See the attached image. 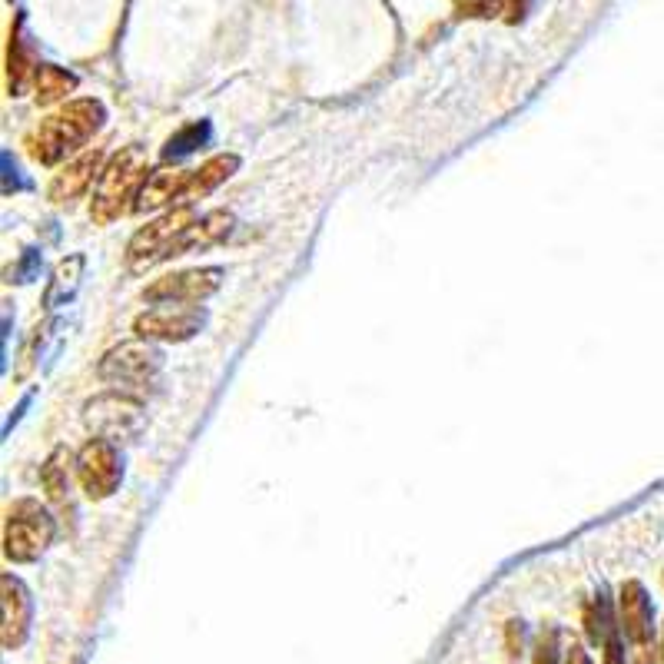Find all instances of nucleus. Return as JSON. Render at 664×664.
<instances>
[{"instance_id":"obj_7","label":"nucleus","mask_w":664,"mask_h":664,"mask_svg":"<svg viewBox=\"0 0 664 664\" xmlns=\"http://www.w3.org/2000/svg\"><path fill=\"white\" fill-rule=\"evenodd\" d=\"M83 422L97 439H133L143 425V409L137 399L123 396V392H103L83 406Z\"/></svg>"},{"instance_id":"obj_8","label":"nucleus","mask_w":664,"mask_h":664,"mask_svg":"<svg viewBox=\"0 0 664 664\" xmlns=\"http://www.w3.org/2000/svg\"><path fill=\"white\" fill-rule=\"evenodd\" d=\"M77 482L93 502H103L120 489L123 482V465L117 445L107 439H90L77 452Z\"/></svg>"},{"instance_id":"obj_12","label":"nucleus","mask_w":664,"mask_h":664,"mask_svg":"<svg viewBox=\"0 0 664 664\" xmlns=\"http://www.w3.org/2000/svg\"><path fill=\"white\" fill-rule=\"evenodd\" d=\"M193 186V170H183V166H163V170H153L147 176V183L140 186L137 200H133V213H153L170 206L173 200H183L190 196Z\"/></svg>"},{"instance_id":"obj_22","label":"nucleus","mask_w":664,"mask_h":664,"mask_svg":"<svg viewBox=\"0 0 664 664\" xmlns=\"http://www.w3.org/2000/svg\"><path fill=\"white\" fill-rule=\"evenodd\" d=\"M565 664H595L588 658V651L578 645V641H572V648L565 651Z\"/></svg>"},{"instance_id":"obj_1","label":"nucleus","mask_w":664,"mask_h":664,"mask_svg":"<svg viewBox=\"0 0 664 664\" xmlns=\"http://www.w3.org/2000/svg\"><path fill=\"white\" fill-rule=\"evenodd\" d=\"M103 117H107V113H103L100 100H93V97L70 100L67 107L50 113L47 120H40L37 127L30 130L27 153L44 166L67 160L83 143H90L97 137V130L103 127Z\"/></svg>"},{"instance_id":"obj_15","label":"nucleus","mask_w":664,"mask_h":664,"mask_svg":"<svg viewBox=\"0 0 664 664\" xmlns=\"http://www.w3.org/2000/svg\"><path fill=\"white\" fill-rule=\"evenodd\" d=\"M37 64L30 54V40L24 37V20H17V27L10 30V47H7V87L10 97H20L30 83L37 80Z\"/></svg>"},{"instance_id":"obj_5","label":"nucleus","mask_w":664,"mask_h":664,"mask_svg":"<svg viewBox=\"0 0 664 664\" xmlns=\"http://www.w3.org/2000/svg\"><path fill=\"white\" fill-rule=\"evenodd\" d=\"M163 356L157 346H150L147 339H133L113 346L107 356L100 359L97 376L113 386H147L160 372Z\"/></svg>"},{"instance_id":"obj_6","label":"nucleus","mask_w":664,"mask_h":664,"mask_svg":"<svg viewBox=\"0 0 664 664\" xmlns=\"http://www.w3.org/2000/svg\"><path fill=\"white\" fill-rule=\"evenodd\" d=\"M226 273L220 266H196V269H180V273L160 276L157 283L143 289L147 303H163V306H193L210 299L216 289L223 286Z\"/></svg>"},{"instance_id":"obj_14","label":"nucleus","mask_w":664,"mask_h":664,"mask_svg":"<svg viewBox=\"0 0 664 664\" xmlns=\"http://www.w3.org/2000/svg\"><path fill=\"white\" fill-rule=\"evenodd\" d=\"M233 213L230 210H210L186 226V230L176 236V243L170 249V259L186 256V253H200V249H210L216 243H223L226 236L233 233Z\"/></svg>"},{"instance_id":"obj_17","label":"nucleus","mask_w":664,"mask_h":664,"mask_svg":"<svg viewBox=\"0 0 664 664\" xmlns=\"http://www.w3.org/2000/svg\"><path fill=\"white\" fill-rule=\"evenodd\" d=\"M240 170V157L236 153H216L206 163H200V170H193V186H190V196H206L213 193L216 186L226 183L230 176Z\"/></svg>"},{"instance_id":"obj_9","label":"nucleus","mask_w":664,"mask_h":664,"mask_svg":"<svg viewBox=\"0 0 664 664\" xmlns=\"http://www.w3.org/2000/svg\"><path fill=\"white\" fill-rule=\"evenodd\" d=\"M203 329V316L186 306H157L133 319L137 339L147 342H186Z\"/></svg>"},{"instance_id":"obj_3","label":"nucleus","mask_w":664,"mask_h":664,"mask_svg":"<svg viewBox=\"0 0 664 664\" xmlns=\"http://www.w3.org/2000/svg\"><path fill=\"white\" fill-rule=\"evenodd\" d=\"M54 542V518L37 498H17L7 505L4 518V555L7 562H37Z\"/></svg>"},{"instance_id":"obj_4","label":"nucleus","mask_w":664,"mask_h":664,"mask_svg":"<svg viewBox=\"0 0 664 664\" xmlns=\"http://www.w3.org/2000/svg\"><path fill=\"white\" fill-rule=\"evenodd\" d=\"M193 220L196 216L190 206H176V210L157 216L153 223H147L143 230L133 233V240L127 243V266L133 269V273H143V269L170 259L176 236H180Z\"/></svg>"},{"instance_id":"obj_11","label":"nucleus","mask_w":664,"mask_h":664,"mask_svg":"<svg viewBox=\"0 0 664 664\" xmlns=\"http://www.w3.org/2000/svg\"><path fill=\"white\" fill-rule=\"evenodd\" d=\"M0 588H4V625H0V641H4L7 651L20 648L30 635V618H34V601H30L27 585L17 575H4L0 578Z\"/></svg>"},{"instance_id":"obj_13","label":"nucleus","mask_w":664,"mask_h":664,"mask_svg":"<svg viewBox=\"0 0 664 664\" xmlns=\"http://www.w3.org/2000/svg\"><path fill=\"white\" fill-rule=\"evenodd\" d=\"M103 170V153L90 150L80 153L77 160H70L67 166H60V173H54V180L47 186L50 203H74L87 193V186L93 183V176H100Z\"/></svg>"},{"instance_id":"obj_2","label":"nucleus","mask_w":664,"mask_h":664,"mask_svg":"<svg viewBox=\"0 0 664 664\" xmlns=\"http://www.w3.org/2000/svg\"><path fill=\"white\" fill-rule=\"evenodd\" d=\"M147 176L150 170H147V153H143V147L130 143V147H123L120 153H113V157L103 163V170L97 176V190H93V200H90L93 223L107 226L117 220L120 213L133 210L130 200H137Z\"/></svg>"},{"instance_id":"obj_23","label":"nucleus","mask_w":664,"mask_h":664,"mask_svg":"<svg viewBox=\"0 0 664 664\" xmlns=\"http://www.w3.org/2000/svg\"><path fill=\"white\" fill-rule=\"evenodd\" d=\"M661 664H664V641H661Z\"/></svg>"},{"instance_id":"obj_18","label":"nucleus","mask_w":664,"mask_h":664,"mask_svg":"<svg viewBox=\"0 0 664 664\" xmlns=\"http://www.w3.org/2000/svg\"><path fill=\"white\" fill-rule=\"evenodd\" d=\"M34 87H37V100H40V103H54V100H64L67 93L77 87V77L67 74L64 67L40 64Z\"/></svg>"},{"instance_id":"obj_20","label":"nucleus","mask_w":664,"mask_h":664,"mask_svg":"<svg viewBox=\"0 0 664 664\" xmlns=\"http://www.w3.org/2000/svg\"><path fill=\"white\" fill-rule=\"evenodd\" d=\"M558 631L555 628H545L542 635L535 638V664H558Z\"/></svg>"},{"instance_id":"obj_16","label":"nucleus","mask_w":664,"mask_h":664,"mask_svg":"<svg viewBox=\"0 0 664 664\" xmlns=\"http://www.w3.org/2000/svg\"><path fill=\"white\" fill-rule=\"evenodd\" d=\"M40 482H44L47 498L60 512H74V502H70V452L67 449H54V455L44 462Z\"/></svg>"},{"instance_id":"obj_10","label":"nucleus","mask_w":664,"mask_h":664,"mask_svg":"<svg viewBox=\"0 0 664 664\" xmlns=\"http://www.w3.org/2000/svg\"><path fill=\"white\" fill-rule=\"evenodd\" d=\"M618 615H621V635H625L638 651H648L655 645V608L641 581H625L618 591Z\"/></svg>"},{"instance_id":"obj_19","label":"nucleus","mask_w":664,"mask_h":664,"mask_svg":"<svg viewBox=\"0 0 664 664\" xmlns=\"http://www.w3.org/2000/svg\"><path fill=\"white\" fill-rule=\"evenodd\" d=\"M585 631H588L591 645H598V648L618 631L615 618H611V605H608V598L601 595V591L585 605Z\"/></svg>"},{"instance_id":"obj_21","label":"nucleus","mask_w":664,"mask_h":664,"mask_svg":"<svg viewBox=\"0 0 664 664\" xmlns=\"http://www.w3.org/2000/svg\"><path fill=\"white\" fill-rule=\"evenodd\" d=\"M505 638H508V655H522V641H525V628H522V621H508Z\"/></svg>"}]
</instances>
